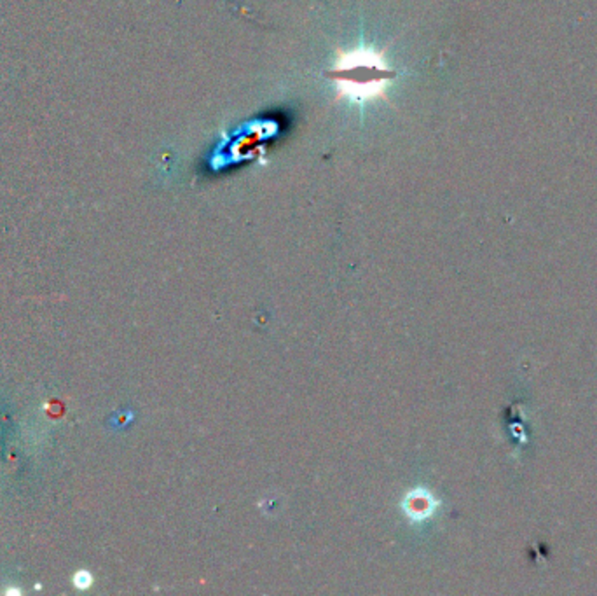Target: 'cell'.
Masks as SVG:
<instances>
[{"label": "cell", "mask_w": 597, "mask_h": 596, "mask_svg": "<svg viewBox=\"0 0 597 596\" xmlns=\"http://www.w3.org/2000/svg\"><path fill=\"white\" fill-rule=\"evenodd\" d=\"M433 509V500L423 490H415L414 493L409 495V499L405 500V510L412 519H423Z\"/></svg>", "instance_id": "6da1fadb"}, {"label": "cell", "mask_w": 597, "mask_h": 596, "mask_svg": "<svg viewBox=\"0 0 597 596\" xmlns=\"http://www.w3.org/2000/svg\"><path fill=\"white\" fill-rule=\"evenodd\" d=\"M91 581H93V579H91V575H89L86 570L77 572V575L74 577V584L81 589H86L88 586H91Z\"/></svg>", "instance_id": "7a4b0ae2"}]
</instances>
